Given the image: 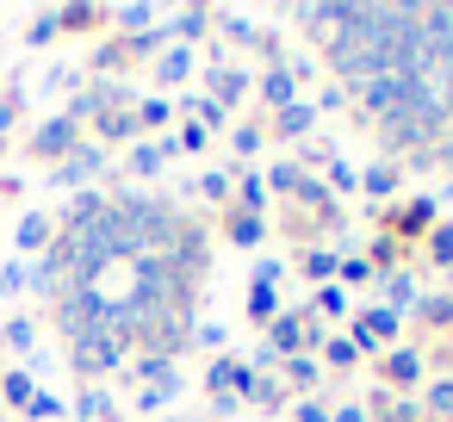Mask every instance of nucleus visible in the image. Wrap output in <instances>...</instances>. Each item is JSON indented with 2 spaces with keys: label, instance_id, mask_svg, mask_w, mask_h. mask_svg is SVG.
I'll use <instances>...</instances> for the list:
<instances>
[{
  "label": "nucleus",
  "instance_id": "1",
  "mask_svg": "<svg viewBox=\"0 0 453 422\" xmlns=\"http://www.w3.org/2000/svg\"><path fill=\"white\" fill-rule=\"evenodd\" d=\"M69 366L81 379H100V372H125L131 366V341H119L112 329H94L81 341H69Z\"/></svg>",
  "mask_w": 453,
  "mask_h": 422
},
{
  "label": "nucleus",
  "instance_id": "2",
  "mask_svg": "<svg viewBox=\"0 0 453 422\" xmlns=\"http://www.w3.org/2000/svg\"><path fill=\"white\" fill-rule=\"evenodd\" d=\"M372 379H379L385 391H397V397H416V391L428 385V354H422V348H385V354L372 360Z\"/></svg>",
  "mask_w": 453,
  "mask_h": 422
},
{
  "label": "nucleus",
  "instance_id": "3",
  "mask_svg": "<svg viewBox=\"0 0 453 422\" xmlns=\"http://www.w3.org/2000/svg\"><path fill=\"white\" fill-rule=\"evenodd\" d=\"M441 205H434V193H416L410 205H397V211H379V236H391L397 249H410V242H422L441 218H434Z\"/></svg>",
  "mask_w": 453,
  "mask_h": 422
},
{
  "label": "nucleus",
  "instance_id": "4",
  "mask_svg": "<svg viewBox=\"0 0 453 422\" xmlns=\"http://www.w3.org/2000/svg\"><path fill=\"white\" fill-rule=\"evenodd\" d=\"M106 156H112V150H100L94 137H81V143L50 168V187H57V193H81L88 180H100V174H106Z\"/></svg>",
  "mask_w": 453,
  "mask_h": 422
},
{
  "label": "nucleus",
  "instance_id": "5",
  "mask_svg": "<svg viewBox=\"0 0 453 422\" xmlns=\"http://www.w3.org/2000/svg\"><path fill=\"white\" fill-rule=\"evenodd\" d=\"M292 19L304 26V38H311L317 50H329V44L348 32V19H354V0H317V7H292Z\"/></svg>",
  "mask_w": 453,
  "mask_h": 422
},
{
  "label": "nucleus",
  "instance_id": "6",
  "mask_svg": "<svg viewBox=\"0 0 453 422\" xmlns=\"http://www.w3.org/2000/svg\"><path fill=\"white\" fill-rule=\"evenodd\" d=\"M75 143H81V125L57 112V119H44V125L32 131V143H26V150H32L38 162H50V168H57V162H63V156H69Z\"/></svg>",
  "mask_w": 453,
  "mask_h": 422
},
{
  "label": "nucleus",
  "instance_id": "7",
  "mask_svg": "<svg viewBox=\"0 0 453 422\" xmlns=\"http://www.w3.org/2000/svg\"><path fill=\"white\" fill-rule=\"evenodd\" d=\"M403 81H410V75H391V69H379V75H366V81H354L348 94L360 100V112H366V119H385V112L397 106V94H403Z\"/></svg>",
  "mask_w": 453,
  "mask_h": 422
},
{
  "label": "nucleus",
  "instance_id": "8",
  "mask_svg": "<svg viewBox=\"0 0 453 422\" xmlns=\"http://www.w3.org/2000/svg\"><path fill=\"white\" fill-rule=\"evenodd\" d=\"M162 19H168V38L193 50V44H205V38H211V26H218V7H180V13H162Z\"/></svg>",
  "mask_w": 453,
  "mask_h": 422
},
{
  "label": "nucleus",
  "instance_id": "9",
  "mask_svg": "<svg viewBox=\"0 0 453 422\" xmlns=\"http://www.w3.org/2000/svg\"><path fill=\"white\" fill-rule=\"evenodd\" d=\"M311 131H317V100H292V106H280L273 112V137L280 143H311Z\"/></svg>",
  "mask_w": 453,
  "mask_h": 422
},
{
  "label": "nucleus",
  "instance_id": "10",
  "mask_svg": "<svg viewBox=\"0 0 453 422\" xmlns=\"http://www.w3.org/2000/svg\"><path fill=\"white\" fill-rule=\"evenodd\" d=\"M131 379H143V391L180 397V360H162V354H137V360H131Z\"/></svg>",
  "mask_w": 453,
  "mask_h": 422
},
{
  "label": "nucleus",
  "instance_id": "11",
  "mask_svg": "<svg viewBox=\"0 0 453 422\" xmlns=\"http://www.w3.org/2000/svg\"><path fill=\"white\" fill-rule=\"evenodd\" d=\"M249 81H255V75H249V69H230V63H218V69H205V94H211V100H218L224 112L249 100Z\"/></svg>",
  "mask_w": 453,
  "mask_h": 422
},
{
  "label": "nucleus",
  "instance_id": "12",
  "mask_svg": "<svg viewBox=\"0 0 453 422\" xmlns=\"http://www.w3.org/2000/svg\"><path fill=\"white\" fill-rule=\"evenodd\" d=\"M379 292H385V311H397V317H410V311H416V298H422V286H416V273H410V267L379 273Z\"/></svg>",
  "mask_w": 453,
  "mask_h": 422
},
{
  "label": "nucleus",
  "instance_id": "13",
  "mask_svg": "<svg viewBox=\"0 0 453 422\" xmlns=\"http://www.w3.org/2000/svg\"><path fill=\"white\" fill-rule=\"evenodd\" d=\"M255 81H261V112H280V106H292V100H298V81H292V69H286V63L261 69Z\"/></svg>",
  "mask_w": 453,
  "mask_h": 422
},
{
  "label": "nucleus",
  "instance_id": "14",
  "mask_svg": "<svg viewBox=\"0 0 453 422\" xmlns=\"http://www.w3.org/2000/svg\"><path fill=\"white\" fill-rule=\"evenodd\" d=\"M174 156H180V143H174V137L137 143V150H131V174H137V180H156V174H162V168H168Z\"/></svg>",
  "mask_w": 453,
  "mask_h": 422
},
{
  "label": "nucleus",
  "instance_id": "15",
  "mask_svg": "<svg viewBox=\"0 0 453 422\" xmlns=\"http://www.w3.org/2000/svg\"><path fill=\"white\" fill-rule=\"evenodd\" d=\"M100 211H106V193L81 187V193H69V199H63V218H57V230H88Z\"/></svg>",
  "mask_w": 453,
  "mask_h": 422
},
{
  "label": "nucleus",
  "instance_id": "16",
  "mask_svg": "<svg viewBox=\"0 0 453 422\" xmlns=\"http://www.w3.org/2000/svg\"><path fill=\"white\" fill-rule=\"evenodd\" d=\"M410 317H416L428 335H447V329H453V286H447V292H422Z\"/></svg>",
  "mask_w": 453,
  "mask_h": 422
},
{
  "label": "nucleus",
  "instance_id": "17",
  "mask_svg": "<svg viewBox=\"0 0 453 422\" xmlns=\"http://www.w3.org/2000/svg\"><path fill=\"white\" fill-rule=\"evenodd\" d=\"M137 137H143L137 112H100V119H94V143H100V150H112V143H137Z\"/></svg>",
  "mask_w": 453,
  "mask_h": 422
},
{
  "label": "nucleus",
  "instance_id": "18",
  "mask_svg": "<svg viewBox=\"0 0 453 422\" xmlns=\"http://www.w3.org/2000/svg\"><path fill=\"white\" fill-rule=\"evenodd\" d=\"M236 199V211H255V218H267V205H273V193H267V174L261 168H249V174H236V187H230Z\"/></svg>",
  "mask_w": 453,
  "mask_h": 422
},
{
  "label": "nucleus",
  "instance_id": "19",
  "mask_svg": "<svg viewBox=\"0 0 453 422\" xmlns=\"http://www.w3.org/2000/svg\"><path fill=\"white\" fill-rule=\"evenodd\" d=\"M224 236H230L236 249H261V242H267V218H255V211H236V205H230V211H224Z\"/></svg>",
  "mask_w": 453,
  "mask_h": 422
},
{
  "label": "nucleus",
  "instance_id": "20",
  "mask_svg": "<svg viewBox=\"0 0 453 422\" xmlns=\"http://www.w3.org/2000/svg\"><path fill=\"white\" fill-rule=\"evenodd\" d=\"M280 385H286L292 397H311V391L323 385V360H317V354H292V360H286V379H280Z\"/></svg>",
  "mask_w": 453,
  "mask_h": 422
},
{
  "label": "nucleus",
  "instance_id": "21",
  "mask_svg": "<svg viewBox=\"0 0 453 422\" xmlns=\"http://www.w3.org/2000/svg\"><path fill=\"white\" fill-rule=\"evenodd\" d=\"M13 242H19L26 255H44V249L57 242V218H44V211H32V218H19V230H13Z\"/></svg>",
  "mask_w": 453,
  "mask_h": 422
},
{
  "label": "nucleus",
  "instance_id": "22",
  "mask_svg": "<svg viewBox=\"0 0 453 422\" xmlns=\"http://www.w3.org/2000/svg\"><path fill=\"white\" fill-rule=\"evenodd\" d=\"M106 19H112V26H125V38H143V32H156V26H162V7H143V0H131V7H112Z\"/></svg>",
  "mask_w": 453,
  "mask_h": 422
},
{
  "label": "nucleus",
  "instance_id": "23",
  "mask_svg": "<svg viewBox=\"0 0 453 422\" xmlns=\"http://www.w3.org/2000/svg\"><path fill=\"white\" fill-rule=\"evenodd\" d=\"M422 416L453 422V372H434V379L422 385Z\"/></svg>",
  "mask_w": 453,
  "mask_h": 422
},
{
  "label": "nucleus",
  "instance_id": "24",
  "mask_svg": "<svg viewBox=\"0 0 453 422\" xmlns=\"http://www.w3.org/2000/svg\"><path fill=\"white\" fill-rule=\"evenodd\" d=\"M193 75V50L187 44H168L162 57H156V88H174V81H187Z\"/></svg>",
  "mask_w": 453,
  "mask_h": 422
},
{
  "label": "nucleus",
  "instance_id": "25",
  "mask_svg": "<svg viewBox=\"0 0 453 422\" xmlns=\"http://www.w3.org/2000/svg\"><path fill=\"white\" fill-rule=\"evenodd\" d=\"M397 180H403V162H372V168L360 174V193H366V199H391Z\"/></svg>",
  "mask_w": 453,
  "mask_h": 422
},
{
  "label": "nucleus",
  "instance_id": "26",
  "mask_svg": "<svg viewBox=\"0 0 453 422\" xmlns=\"http://www.w3.org/2000/svg\"><path fill=\"white\" fill-rule=\"evenodd\" d=\"M180 112H187V125H205V131H224V125H230V112H224L211 94H187Z\"/></svg>",
  "mask_w": 453,
  "mask_h": 422
},
{
  "label": "nucleus",
  "instance_id": "27",
  "mask_svg": "<svg viewBox=\"0 0 453 422\" xmlns=\"http://www.w3.org/2000/svg\"><path fill=\"white\" fill-rule=\"evenodd\" d=\"M174 112H180V106H174L168 94H143V100H137V125H143V131H168Z\"/></svg>",
  "mask_w": 453,
  "mask_h": 422
},
{
  "label": "nucleus",
  "instance_id": "28",
  "mask_svg": "<svg viewBox=\"0 0 453 422\" xmlns=\"http://www.w3.org/2000/svg\"><path fill=\"white\" fill-rule=\"evenodd\" d=\"M230 180H236V174H230V168H218V162H211V168H205V174H199V180H193V193H199V199H211V205H224V211H230V199H236V193H230Z\"/></svg>",
  "mask_w": 453,
  "mask_h": 422
},
{
  "label": "nucleus",
  "instance_id": "29",
  "mask_svg": "<svg viewBox=\"0 0 453 422\" xmlns=\"http://www.w3.org/2000/svg\"><path fill=\"white\" fill-rule=\"evenodd\" d=\"M280 317V286H261V280H249V323L255 329H267Z\"/></svg>",
  "mask_w": 453,
  "mask_h": 422
},
{
  "label": "nucleus",
  "instance_id": "30",
  "mask_svg": "<svg viewBox=\"0 0 453 422\" xmlns=\"http://www.w3.org/2000/svg\"><path fill=\"white\" fill-rule=\"evenodd\" d=\"M317 360H323L329 372H354V366H360V348H354V341H348V329H342V335H329V341L317 348Z\"/></svg>",
  "mask_w": 453,
  "mask_h": 422
},
{
  "label": "nucleus",
  "instance_id": "31",
  "mask_svg": "<svg viewBox=\"0 0 453 422\" xmlns=\"http://www.w3.org/2000/svg\"><path fill=\"white\" fill-rule=\"evenodd\" d=\"M335 267H342V255H335V249H304V255H298V273H304V280H317V286H329V280H335Z\"/></svg>",
  "mask_w": 453,
  "mask_h": 422
},
{
  "label": "nucleus",
  "instance_id": "32",
  "mask_svg": "<svg viewBox=\"0 0 453 422\" xmlns=\"http://www.w3.org/2000/svg\"><path fill=\"white\" fill-rule=\"evenodd\" d=\"M38 391H32V372L26 366H7V372H0V403H13V410H26Z\"/></svg>",
  "mask_w": 453,
  "mask_h": 422
},
{
  "label": "nucleus",
  "instance_id": "33",
  "mask_svg": "<svg viewBox=\"0 0 453 422\" xmlns=\"http://www.w3.org/2000/svg\"><path fill=\"white\" fill-rule=\"evenodd\" d=\"M112 416H119V397L106 385H88L81 391V422H112Z\"/></svg>",
  "mask_w": 453,
  "mask_h": 422
},
{
  "label": "nucleus",
  "instance_id": "34",
  "mask_svg": "<svg viewBox=\"0 0 453 422\" xmlns=\"http://www.w3.org/2000/svg\"><path fill=\"white\" fill-rule=\"evenodd\" d=\"M0 341H7V348H13V354H32V341H38V323H32V317H19V311H13V317H7V323H0Z\"/></svg>",
  "mask_w": 453,
  "mask_h": 422
},
{
  "label": "nucleus",
  "instance_id": "35",
  "mask_svg": "<svg viewBox=\"0 0 453 422\" xmlns=\"http://www.w3.org/2000/svg\"><path fill=\"white\" fill-rule=\"evenodd\" d=\"M88 26H106V7H57V32H88Z\"/></svg>",
  "mask_w": 453,
  "mask_h": 422
},
{
  "label": "nucleus",
  "instance_id": "36",
  "mask_svg": "<svg viewBox=\"0 0 453 422\" xmlns=\"http://www.w3.org/2000/svg\"><path fill=\"white\" fill-rule=\"evenodd\" d=\"M249 360H236V354H218L211 366H205V391H236V372H242Z\"/></svg>",
  "mask_w": 453,
  "mask_h": 422
},
{
  "label": "nucleus",
  "instance_id": "37",
  "mask_svg": "<svg viewBox=\"0 0 453 422\" xmlns=\"http://www.w3.org/2000/svg\"><path fill=\"white\" fill-rule=\"evenodd\" d=\"M261 137H267V131H261V119H249V125H230V150H236L242 162H249V156H261Z\"/></svg>",
  "mask_w": 453,
  "mask_h": 422
},
{
  "label": "nucleus",
  "instance_id": "38",
  "mask_svg": "<svg viewBox=\"0 0 453 422\" xmlns=\"http://www.w3.org/2000/svg\"><path fill=\"white\" fill-rule=\"evenodd\" d=\"M298 180H304V168H298V162H273V168H267V193H286V199H292V193H298Z\"/></svg>",
  "mask_w": 453,
  "mask_h": 422
},
{
  "label": "nucleus",
  "instance_id": "39",
  "mask_svg": "<svg viewBox=\"0 0 453 422\" xmlns=\"http://www.w3.org/2000/svg\"><path fill=\"white\" fill-rule=\"evenodd\" d=\"M335 280H342V286H372V280H379V267H372L366 255H348V261L335 267Z\"/></svg>",
  "mask_w": 453,
  "mask_h": 422
},
{
  "label": "nucleus",
  "instance_id": "40",
  "mask_svg": "<svg viewBox=\"0 0 453 422\" xmlns=\"http://www.w3.org/2000/svg\"><path fill=\"white\" fill-rule=\"evenodd\" d=\"M329 193H360V174H354V162H342V156H329V180H323Z\"/></svg>",
  "mask_w": 453,
  "mask_h": 422
},
{
  "label": "nucleus",
  "instance_id": "41",
  "mask_svg": "<svg viewBox=\"0 0 453 422\" xmlns=\"http://www.w3.org/2000/svg\"><path fill=\"white\" fill-rule=\"evenodd\" d=\"M311 311H317V317H348V292H342V286H317Z\"/></svg>",
  "mask_w": 453,
  "mask_h": 422
},
{
  "label": "nucleus",
  "instance_id": "42",
  "mask_svg": "<svg viewBox=\"0 0 453 422\" xmlns=\"http://www.w3.org/2000/svg\"><path fill=\"white\" fill-rule=\"evenodd\" d=\"M193 341H199V348H205V354H224V341H230V329H224V323H218V317H211V323H205V317H199V323H193Z\"/></svg>",
  "mask_w": 453,
  "mask_h": 422
},
{
  "label": "nucleus",
  "instance_id": "43",
  "mask_svg": "<svg viewBox=\"0 0 453 422\" xmlns=\"http://www.w3.org/2000/svg\"><path fill=\"white\" fill-rule=\"evenodd\" d=\"M32 286V267L26 261H7V267H0V298H19Z\"/></svg>",
  "mask_w": 453,
  "mask_h": 422
},
{
  "label": "nucleus",
  "instance_id": "44",
  "mask_svg": "<svg viewBox=\"0 0 453 422\" xmlns=\"http://www.w3.org/2000/svg\"><path fill=\"white\" fill-rule=\"evenodd\" d=\"M286 422H329V403L323 397H292V416Z\"/></svg>",
  "mask_w": 453,
  "mask_h": 422
},
{
  "label": "nucleus",
  "instance_id": "45",
  "mask_svg": "<svg viewBox=\"0 0 453 422\" xmlns=\"http://www.w3.org/2000/svg\"><path fill=\"white\" fill-rule=\"evenodd\" d=\"M26 416H32V422H57V416H63V397H50V391H38V397L26 403Z\"/></svg>",
  "mask_w": 453,
  "mask_h": 422
},
{
  "label": "nucleus",
  "instance_id": "46",
  "mask_svg": "<svg viewBox=\"0 0 453 422\" xmlns=\"http://www.w3.org/2000/svg\"><path fill=\"white\" fill-rule=\"evenodd\" d=\"M19 112H26V94H19V88H13V94H0V137L19 125Z\"/></svg>",
  "mask_w": 453,
  "mask_h": 422
},
{
  "label": "nucleus",
  "instance_id": "47",
  "mask_svg": "<svg viewBox=\"0 0 453 422\" xmlns=\"http://www.w3.org/2000/svg\"><path fill=\"white\" fill-rule=\"evenodd\" d=\"M174 143H180V150H193V156H199V150H205V143H211V131H205V125H187V119H180V131H174Z\"/></svg>",
  "mask_w": 453,
  "mask_h": 422
},
{
  "label": "nucleus",
  "instance_id": "48",
  "mask_svg": "<svg viewBox=\"0 0 453 422\" xmlns=\"http://www.w3.org/2000/svg\"><path fill=\"white\" fill-rule=\"evenodd\" d=\"M205 403H211V416H218V422L242 410V397H236V391H205Z\"/></svg>",
  "mask_w": 453,
  "mask_h": 422
},
{
  "label": "nucleus",
  "instance_id": "49",
  "mask_svg": "<svg viewBox=\"0 0 453 422\" xmlns=\"http://www.w3.org/2000/svg\"><path fill=\"white\" fill-rule=\"evenodd\" d=\"M280 273H286L280 255H261V261H255V280H261V286H280Z\"/></svg>",
  "mask_w": 453,
  "mask_h": 422
},
{
  "label": "nucleus",
  "instance_id": "50",
  "mask_svg": "<svg viewBox=\"0 0 453 422\" xmlns=\"http://www.w3.org/2000/svg\"><path fill=\"white\" fill-rule=\"evenodd\" d=\"M26 38H32V44H50V38H57V13H38V26H32Z\"/></svg>",
  "mask_w": 453,
  "mask_h": 422
},
{
  "label": "nucleus",
  "instance_id": "51",
  "mask_svg": "<svg viewBox=\"0 0 453 422\" xmlns=\"http://www.w3.org/2000/svg\"><path fill=\"white\" fill-rule=\"evenodd\" d=\"M329 422H372V416H366V403H335Z\"/></svg>",
  "mask_w": 453,
  "mask_h": 422
},
{
  "label": "nucleus",
  "instance_id": "52",
  "mask_svg": "<svg viewBox=\"0 0 453 422\" xmlns=\"http://www.w3.org/2000/svg\"><path fill=\"white\" fill-rule=\"evenodd\" d=\"M342 100H348V88H323V94H317V112H329V106H342Z\"/></svg>",
  "mask_w": 453,
  "mask_h": 422
},
{
  "label": "nucleus",
  "instance_id": "53",
  "mask_svg": "<svg viewBox=\"0 0 453 422\" xmlns=\"http://www.w3.org/2000/svg\"><path fill=\"white\" fill-rule=\"evenodd\" d=\"M434 366H441V372H453V329L441 335V354H434Z\"/></svg>",
  "mask_w": 453,
  "mask_h": 422
},
{
  "label": "nucleus",
  "instance_id": "54",
  "mask_svg": "<svg viewBox=\"0 0 453 422\" xmlns=\"http://www.w3.org/2000/svg\"><path fill=\"white\" fill-rule=\"evenodd\" d=\"M441 199H453V174H447V187H441Z\"/></svg>",
  "mask_w": 453,
  "mask_h": 422
},
{
  "label": "nucleus",
  "instance_id": "55",
  "mask_svg": "<svg viewBox=\"0 0 453 422\" xmlns=\"http://www.w3.org/2000/svg\"><path fill=\"white\" fill-rule=\"evenodd\" d=\"M156 422H174V416H156Z\"/></svg>",
  "mask_w": 453,
  "mask_h": 422
},
{
  "label": "nucleus",
  "instance_id": "56",
  "mask_svg": "<svg viewBox=\"0 0 453 422\" xmlns=\"http://www.w3.org/2000/svg\"><path fill=\"white\" fill-rule=\"evenodd\" d=\"M0 422H7V416H0Z\"/></svg>",
  "mask_w": 453,
  "mask_h": 422
}]
</instances>
